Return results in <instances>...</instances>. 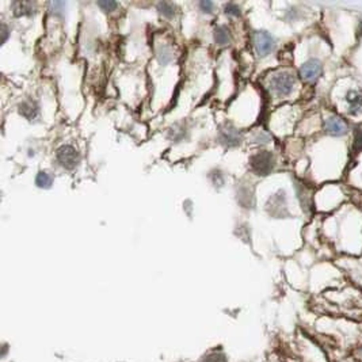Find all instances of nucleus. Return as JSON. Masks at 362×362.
I'll list each match as a JSON object with an SVG mask.
<instances>
[{
    "label": "nucleus",
    "mask_w": 362,
    "mask_h": 362,
    "mask_svg": "<svg viewBox=\"0 0 362 362\" xmlns=\"http://www.w3.org/2000/svg\"><path fill=\"white\" fill-rule=\"evenodd\" d=\"M276 167V157L269 151H259L250 157V168L258 177H267Z\"/></svg>",
    "instance_id": "obj_1"
},
{
    "label": "nucleus",
    "mask_w": 362,
    "mask_h": 362,
    "mask_svg": "<svg viewBox=\"0 0 362 362\" xmlns=\"http://www.w3.org/2000/svg\"><path fill=\"white\" fill-rule=\"evenodd\" d=\"M80 154L74 145L64 144L56 151V160L65 170H75L80 163Z\"/></svg>",
    "instance_id": "obj_2"
},
{
    "label": "nucleus",
    "mask_w": 362,
    "mask_h": 362,
    "mask_svg": "<svg viewBox=\"0 0 362 362\" xmlns=\"http://www.w3.org/2000/svg\"><path fill=\"white\" fill-rule=\"evenodd\" d=\"M294 78L286 72H280L270 79V90L277 97H287L293 91Z\"/></svg>",
    "instance_id": "obj_3"
},
{
    "label": "nucleus",
    "mask_w": 362,
    "mask_h": 362,
    "mask_svg": "<svg viewBox=\"0 0 362 362\" xmlns=\"http://www.w3.org/2000/svg\"><path fill=\"white\" fill-rule=\"evenodd\" d=\"M241 132L232 124H223L220 125L217 132V141L225 148H233L241 143Z\"/></svg>",
    "instance_id": "obj_4"
},
{
    "label": "nucleus",
    "mask_w": 362,
    "mask_h": 362,
    "mask_svg": "<svg viewBox=\"0 0 362 362\" xmlns=\"http://www.w3.org/2000/svg\"><path fill=\"white\" fill-rule=\"evenodd\" d=\"M254 48H255L259 57H266L274 51L276 40L270 33L260 30V31H257L254 34Z\"/></svg>",
    "instance_id": "obj_5"
},
{
    "label": "nucleus",
    "mask_w": 362,
    "mask_h": 362,
    "mask_svg": "<svg viewBox=\"0 0 362 362\" xmlns=\"http://www.w3.org/2000/svg\"><path fill=\"white\" fill-rule=\"evenodd\" d=\"M323 72V65L322 63L316 60V58H310L307 63H304L300 67V76L301 79L305 81H312L317 80Z\"/></svg>",
    "instance_id": "obj_6"
},
{
    "label": "nucleus",
    "mask_w": 362,
    "mask_h": 362,
    "mask_svg": "<svg viewBox=\"0 0 362 362\" xmlns=\"http://www.w3.org/2000/svg\"><path fill=\"white\" fill-rule=\"evenodd\" d=\"M324 129H326V133L330 134V136H343L347 133V125L346 122L340 117H336V115H333L326 120L324 122Z\"/></svg>",
    "instance_id": "obj_7"
},
{
    "label": "nucleus",
    "mask_w": 362,
    "mask_h": 362,
    "mask_svg": "<svg viewBox=\"0 0 362 362\" xmlns=\"http://www.w3.org/2000/svg\"><path fill=\"white\" fill-rule=\"evenodd\" d=\"M18 113L22 115L25 120L33 121L40 115V106L34 99H25L18 104Z\"/></svg>",
    "instance_id": "obj_8"
},
{
    "label": "nucleus",
    "mask_w": 362,
    "mask_h": 362,
    "mask_svg": "<svg viewBox=\"0 0 362 362\" xmlns=\"http://www.w3.org/2000/svg\"><path fill=\"white\" fill-rule=\"evenodd\" d=\"M213 40L220 46L228 45L232 41V34H231L230 29L225 25H219L213 30Z\"/></svg>",
    "instance_id": "obj_9"
},
{
    "label": "nucleus",
    "mask_w": 362,
    "mask_h": 362,
    "mask_svg": "<svg viewBox=\"0 0 362 362\" xmlns=\"http://www.w3.org/2000/svg\"><path fill=\"white\" fill-rule=\"evenodd\" d=\"M11 7L15 17H27L35 12V4L30 1H14Z\"/></svg>",
    "instance_id": "obj_10"
},
{
    "label": "nucleus",
    "mask_w": 362,
    "mask_h": 362,
    "mask_svg": "<svg viewBox=\"0 0 362 362\" xmlns=\"http://www.w3.org/2000/svg\"><path fill=\"white\" fill-rule=\"evenodd\" d=\"M236 196H237V202H239L243 207H254L253 190H250L248 187H243V186H240V189H237V191H236Z\"/></svg>",
    "instance_id": "obj_11"
},
{
    "label": "nucleus",
    "mask_w": 362,
    "mask_h": 362,
    "mask_svg": "<svg viewBox=\"0 0 362 362\" xmlns=\"http://www.w3.org/2000/svg\"><path fill=\"white\" fill-rule=\"evenodd\" d=\"M346 101L350 104V109H349V113L350 114H358L361 111L362 107V95L360 92L357 91H349L347 95H346Z\"/></svg>",
    "instance_id": "obj_12"
},
{
    "label": "nucleus",
    "mask_w": 362,
    "mask_h": 362,
    "mask_svg": "<svg viewBox=\"0 0 362 362\" xmlns=\"http://www.w3.org/2000/svg\"><path fill=\"white\" fill-rule=\"evenodd\" d=\"M35 184L40 189H51L53 184V177L48 171H38L35 177Z\"/></svg>",
    "instance_id": "obj_13"
},
{
    "label": "nucleus",
    "mask_w": 362,
    "mask_h": 362,
    "mask_svg": "<svg viewBox=\"0 0 362 362\" xmlns=\"http://www.w3.org/2000/svg\"><path fill=\"white\" fill-rule=\"evenodd\" d=\"M186 133H187V130L183 125H175L168 130V138L175 141V143H179V141L186 138Z\"/></svg>",
    "instance_id": "obj_14"
},
{
    "label": "nucleus",
    "mask_w": 362,
    "mask_h": 362,
    "mask_svg": "<svg viewBox=\"0 0 362 362\" xmlns=\"http://www.w3.org/2000/svg\"><path fill=\"white\" fill-rule=\"evenodd\" d=\"M157 11L160 12L163 17L166 18H173L175 15V6L173 3H168V1H160L156 4Z\"/></svg>",
    "instance_id": "obj_15"
},
{
    "label": "nucleus",
    "mask_w": 362,
    "mask_h": 362,
    "mask_svg": "<svg viewBox=\"0 0 362 362\" xmlns=\"http://www.w3.org/2000/svg\"><path fill=\"white\" fill-rule=\"evenodd\" d=\"M173 54H171V49L167 46H160V49L157 51V60L161 65H166L171 61Z\"/></svg>",
    "instance_id": "obj_16"
},
{
    "label": "nucleus",
    "mask_w": 362,
    "mask_h": 362,
    "mask_svg": "<svg viewBox=\"0 0 362 362\" xmlns=\"http://www.w3.org/2000/svg\"><path fill=\"white\" fill-rule=\"evenodd\" d=\"M202 362H228V358L223 351H212L202 360Z\"/></svg>",
    "instance_id": "obj_17"
},
{
    "label": "nucleus",
    "mask_w": 362,
    "mask_h": 362,
    "mask_svg": "<svg viewBox=\"0 0 362 362\" xmlns=\"http://www.w3.org/2000/svg\"><path fill=\"white\" fill-rule=\"evenodd\" d=\"M224 12L227 15H230V17H240L241 8L236 3H225Z\"/></svg>",
    "instance_id": "obj_18"
},
{
    "label": "nucleus",
    "mask_w": 362,
    "mask_h": 362,
    "mask_svg": "<svg viewBox=\"0 0 362 362\" xmlns=\"http://www.w3.org/2000/svg\"><path fill=\"white\" fill-rule=\"evenodd\" d=\"M97 6L104 12H111L114 11L115 8L118 7V3L117 1H113V0H101V1H97Z\"/></svg>",
    "instance_id": "obj_19"
},
{
    "label": "nucleus",
    "mask_w": 362,
    "mask_h": 362,
    "mask_svg": "<svg viewBox=\"0 0 362 362\" xmlns=\"http://www.w3.org/2000/svg\"><path fill=\"white\" fill-rule=\"evenodd\" d=\"M209 178H210V181H212V183L214 184V186H219V187H221L225 182L224 174L221 173L220 170H214V171H212V173L209 174Z\"/></svg>",
    "instance_id": "obj_20"
},
{
    "label": "nucleus",
    "mask_w": 362,
    "mask_h": 362,
    "mask_svg": "<svg viewBox=\"0 0 362 362\" xmlns=\"http://www.w3.org/2000/svg\"><path fill=\"white\" fill-rule=\"evenodd\" d=\"M198 7L202 12L205 14H212L213 10H214V3L213 1H209V0H202L198 3Z\"/></svg>",
    "instance_id": "obj_21"
},
{
    "label": "nucleus",
    "mask_w": 362,
    "mask_h": 362,
    "mask_svg": "<svg viewBox=\"0 0 362 362\" xmlns=\"http://www.w3.org/2000/svg\"><path fill=\"white\" fill-rule=\"evenodd\" d=\"M49 6L52 8L53 14H61L67 4L64 1H52V3H49Z\"/></svg>",
    "instance_id": "obj_22"
},
{
    "label": "nucleus",
    "mask_w": 362,
    "mask_h": 362,
    "mask_svg": "<svg viewBox=\"0 0 362 362\" xmlns=\"http://www.w3.org/2000/svg\"><path fill=\"white\" fill-rule=\"evenodd\" d=\"M362 150V130H357L354 136V151Z\"/></svg>",
    "instance_id": "obj_23"
},
{
    "label": "nucleus",
    "mask_w": 362,
    "mask_h": 362,
    "mask_svg": "<svg viewBox=\"0 0 362 362\" xmlns=\"http://www.w3.org/2000/svg\"><path fill=\"white\" fill-rule=\"evenodd\" d=\"M7 37H8V29L6 25H3V44L7 41Z\"/></svg>",
    "instance_id": "obj_24"
}]
</instances>
